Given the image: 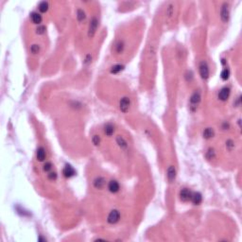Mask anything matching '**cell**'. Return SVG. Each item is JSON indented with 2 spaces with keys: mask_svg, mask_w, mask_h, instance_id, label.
<instances>
[{
  "mask_svg": "<svg viewBox=\"0 0 242 242\" xmlns=\"http://www.w3.org/2000/svg\"><path fill=\"white\" fill-rule=\"evenodd\" d=\"M94 186H95L97 189H103L106 186V179L101 176L97 177L95 180H94Z\"/></svg>",
  "mask_w": 242,
  "mask_h": 242,
  "instance_id": "cell-7",
  "label": "cell"
},
{
  "mask_svg": "<svg viewBox=\"0 0 242 242\" xmlns=\"http://www.w3.org/2000/svg\"><path fill=\"white\" fill-rule=\"evenodd\" d=\"M122 69H123V65H114V66L112 67V69H111V73L116 74V73L120 72Z\"/></svg>",
  "mask_w": 242,
  "mask_h": 242,
  "instance_id": "cell-24",
  "label": "cell"
},
{
  "mask_svg": "<svg viewBox=\"0 0 242 242\" xmlns=\"http://www.w3.org/2000/svg\"><path fill=\"white\" fill-rule=\"evenodd\" d=\"M191 195H192V192L189 189L183 188L180 191V199L183 201H189L191 199Z\"/></svg>",
  "mask_w": 242,
  "mask_h": 242,
  "instance_id": "cell-11",
  "label": "cell"
},
{
  "mask_svg": "<svg viewBox=\"0 0 242 242\" xmlns=\"http://www.w3.org/2000/svg\"><path fill=\"white\" fill-rule=\"evenodd\" d=\"M36 32L38 34H44L45 32V26H39L36 29Z\"/></svg>",
  "mask_w": 242,
  "mask_h": 242,
  "instance_id": "cell-31",
  "label": "cell"
},
{
  "mask_svg": "<svg viewBox=\"0 0 242 242\" xmlns=\"http://www.w3.org/2000/svg\"><path fill=\"white\" fill-rule=\"evenodd\" d=\"M206 156L208 159H214L215 156H216V152H215V150L214 149H209L207 153H206Z\"/></svg>",
  "mask_w": 242,
  "mask_h": 242,
  "instance_id": "cell-27",
  "label": "cell"
},
{
  "mask_svg": "<svg viewBox=\"0 0 242 242\" xmlns=\"http://www.w3.org/2000/svg\"><path fill=\"white\" fill-rule=\"evenodd\" d=\"M48 8H49V4L48 2H45V1L39 3L38 5V10L40 12H46L48 11Z\"/></svg>",
  "mask_w": 242,
  "mask_h": 242,
  "instance_id": "cell-19",
  "label": "cell"
},
{
  "mask_svg": "<svg viewBox=\"0 0 242 242\" xmlns=\"http://www.w3.org/2000/svg\"><path fill=\"white\" fill-rule=\"evenodd\" d=\"M201 92L200 91H195L192 96L190 98V102L192 105H198L201 101Z\"/></svg>",
  "mask_w": 242,
  "mask_h": 242,
  "instance_id": "cell-12",
  "label": "cell"
},
{
  "mask_svg": "<svg viewBox=\"0 0 242 242\" xmlns=\"http://www.w3.org/2000/svg\"><path fill=\"white\" fill-rule=\"evenodd\" d=\"M76 174L75 172V169L71 167V166H69V165H66L64 168V175L66 177V178H70V177H72Z\"/></svg>",
  "mask_w": 242,
  "mask_h": 242,
  "instance_id": "cell-15",
  "label": "cell"
},
{
  "mask_svg": "<svg viewBox=\"0 0 242 242\" xmlns=\"http://www.w3.org/2000/svg\"><path fill=\"white\" fill-rule=\"evenodd\" d=\"M92 142L94 145H96V146H98L99 143H100V137L97 134H95L93 137H92Z\"/></svg>",
  "mask_w": 242,
  "mask_h": 242,
  "instance_id": "cell-29",
  "label": "cell"
},
{
  "mask_svg": "<svg viewBox=\"0 0 242 242\" xmlns=\"http://www.w3.org/2000/svg\"><path fill=\"white\" fill-rule=\"evenodd\" d=\"M36 157H37V160L40 161V162H43L45 157H46V153H45V150L44 149L43 147H40L38 148L37 150V152H36Z\"/></svg>",
  "mask_w": 242,
  "mask_h": 242,
  "instance_id": "cell-13",
  "label": "cell"
},
{
  "mask_svg": "<svg viewBox=\"0 0 242 242\" xmlns=\"http://www.w3.org/2000/svg\"><path fill=\"white\" fill-rule=\"evenodd\" d=\"M48 179L49 180H51V181H55L56 179H57V173L56 172H52V171H50V172H48Z\"/></svg>",
  "mask_w": 242,
  "mask_h": 242,
  "instance_id": "cell-30",
  "label": "cell"
},
{
  "mask_svg": "<svg viewBox=\"0 0 242 242\" xmlns=\"http://www.w3.org/2000/svg\"><path fill=\"white\" fill-rule=\"evenodd\" d=\"M77 18L80 22H82L83 20H85V18H86V15H85V12H84L83 10L79 9L77 11Z\"/></svg>",
  "mask_w": 242,
  "mask_h": 242,
  "instance_id": "cell-21",
  "label": "cell"
},
{
  "mask_svg": "<svg viewBox=\"0 0 242 242\" xmlns=\"http://www.w3.org/2000/svg\"><path fill=\"white\" fill-rule=\"evenodd\" d=\"M176 175H177V171H176V168L175 167L173 166H169L167 170V180L169 183H173L176 179Z\"/></svg>",
  "mask_w": 242,
  "mask_h": 242,
  "instance_id": "cell-6",
  "label": "cell"
},
{
  "mask_svg": "<svg viewBox=\"0 0 242 242\" xmlns=\"http://www.w3.org/2000/svg\"><path fill=\"white\" fill-rule=\"evenodd\" d=\"M173 13H174V8H173V5H172V4H170V5L167 8V12H166V14H167V18L170 19L171 17H172Z\"/></svg>",
  "mask_w": 242,
  "mask_h": 242,
  "instance_id": "cell-22",
  "label": "cell"
},
{
  "mask_svg": "<svg viewBox=\"0 0 242 242\" xmlns=\"http://www.w3.org/2000/svg\"><path fill=\"white\" fill-rule=\"evenodd\" d=\"M52 164L50 162H46L45 165H44V171H45V172H50L51 169H52Z\"/></svg>",
  "mask_w": 242,
  "mask_h": 242,
  "instance_id": "cell-28",
  "label": "cell"
},
{
  "mask_svg": "<svg viewBox=\"0 0 242 242\" xmlns=\"http://www.w3.org/2000/svg\"><path fill=\"white\" fill-rule=\"evenodd\" d=\"M29 50L32 54H38L39 52H40V45H37V44H34V45H32L30 46Z\"/></svg>",
  "mask_w": 242,
  "mask_h": 242,
  "instance_id": "cell-23",
  "label": "cell"
},
{
  "mask_svg": "<svg viewBox=\"0 0 242 242\" xmlns=\"http://www.w3.org/2000/svg\"><path fill=\"white\" fill-rule=\"evenodd\" d=\"M230 18V6L228 3H224L220 9V19L223 23H227Z\"/></svg>",
  "mask_w": 242,
  "mask_h": 242,
  "instance_id": "cell-1",
  "label": "cell"
},
{
  "mask_svg": "<svg viewBox=\"0 0 242 242\" xmlns=\"http://www.w3.org/2000/svg\"><path fill=\"white\" fill-rule=\"evenodd\" d=\"M98 21L97 18L94 17L91 20L90 24H89V28H88V37L89 38H93L94 36H95L97 30H98Z\"/></svg>",
  "mask_w": 242,
  "mask_h": 242,
  "instance_id": "cell-5",
  "label": "cell"
},
{
  "mask_svg": "<svg viewBox=\"0 0 242 242\" xmlns=\"http://www.w3.org/2000/svg\"><path fill=\"white\" fill-rule=\"evenodd\" d=\"M114 126L113 124H107L105 125V127H104V134L107 135V136H112L114 134Z\"/></svg>",
  "mask_w": 242,
  "mask_h": 242,
  "instance_id": "cell-17",
  "label": "cell"
},
{
  "mask_svg": "<svg viewBox=\"0 0 242 242\" xmlns=\"http://www.w3.org/2000/svg\"><path fill=\"white\" fill-rule=\"evenodd\" d=\"M190 201L193 202L194 204H200L201 202V201H202V197H201V193H199V192L192 193Z\"/></svg>",
  "mask_w": 242,
  "mask_h": 242,
  "instance_id": "cell-16",
  "label": "cell"
},
{
  "mask_svg": "<svg viewBox=\"0 0 242 242\" xmlns=\"http://www.w3.org/2000/svg\"><path fill=\"white\" fill-rule=\"evenodd\" d=\"M116 143H118V145L119 146L121 150L125 151V150L128 149V143L121 135H118V137H116Z\"/></svg>",
  "mask_w": 242,
  "mask_h": 242,
  "instance_id": "cell-14",
  "label": "cell"
},
{
  "mask_svg": "<svg viewBox=\"0 0 242 242\" xmlns=\"http://www.w3.org/2000/svg\"><path fill=\"white\" fill-rule=\"evenodd\" d=\"M124 48H125V45L122 41H119L116 43L115 45V51L118 54H121L123 51H124Z\"/></svg>",
  "mask_w": 242,
  "mask_h": 242,
  "instance_id": "cell-20",
  "label": "cell"
},
{
  "mask_svg": "<svg viewBox=\"0 0 242 242\" xmlns=\"http://www.w3.org/2000/svg\"><path fill=\"white\" fill-rule=\"evenodd\" d=\"M202 135H204V137L205 139H211L215 135V131L212 128H206V129H204Z\"/></svg>",
  "mask_w": 242,
  "mask_h": 242,
  "instance_id": "cell-18",
  "label": "cell"
},
{
  "mask_svg": "<svg viewBox=\"0 0 242 242\" xmlns=\"http://www.w3.org/2000/svg\"><path fill=\"white\" fill-rule=\"evenodd\" d=\"M230 93H231V90L229 87H223L220 89V93H218V98L222 101L227 100L230 97Z\"/></svg>",
  "mask_w": 242,
  "mask_h": 242,
  "instance_id": "cell-8",
  "label": "cell"
},
{
  "mask_svg": "<svg viewBox=\"0 0 242 242\" xmlns=\"http://www.w3.org/2000/svg\"><path fill=\"white\" fill-rule=\"evenodd\" d=\"M131 107V99L128 97H124L119 101V109L124 114H127Z\"/></svg>",
  "mask_w": 242,
  "mask_h": 242,
  "instance_id": "cell-3",
  "label": "cell"
},
{
  "mask_svg": "<svg viewBox=\"0 0 242 242\" xmlns=\"http://www.w3.org/2000/svg\"><path fill=\"white\" fill-rule=\"evenodd\" d=\"M119 188H120V186H119V184L118 181H115V180H112L108 183V189L110 192L112 193H118L119 191Z\"/></svg>",
  "mask_w": 242,
  "mask_h": 242,
  "instance_id": "cell-9",
  "label": "cell"
},
{
  "mask_svg": "<svg viewBox=\"0 0 242 242\" xmlns=\"http://www.w3.org/2000/svg\"><path fill=\"white\" fill-rule=\"evenodd\" d=\"M30 20L32 21V23H34V24L39 25V24H41V23H42L43 17H42V15H41L40 12H32L30 13Z\"/></svg>",
  "mask_w": 242,
  "mask_h": 242,
  "instance_id": "cell-10",
  "label": "cell"
},
{
  "mask_svg": "<svg viewBox=\"0 0 242 242\" xmlns=\"http://www.w3.org/2000/svg\"><path fill=\"white\" fill-rule=\"evenodd\" d=\"M199 72L202 80H207L209 78V67L206 61H202L199 65Z\"/></svg>",
  "mask_w": 242,
  "mask_h": 242,
  "instance_id": "cell-2",
  "label": "cell"
},
{
  "mask_svg": "<svg viewBox=\"0 0 242 242\" xmlns=\"http://www.w3.org/2000/svg\"><path fill=\"white\" fill-rule=\"evenodd\" d=\"M226 148H227V150L230 151L234 149V148H235V143H234L233 140L229 139V140L226 141Z\"/></svg>",
  "mask_w": 242,
  "mask_h": 242,
  "instance_id": "cell-26",
  "label": "cell"
},
{
  "mask_svg": "<svg viewBox=\"0 0 242 242\" xmlns=\"http://www.w3.org/2000/svg\"><path fill=\"white\" fill-rule=\"evenodd\" d=\"M229 76H230V71H229V69H224L223 71L221 72V74H220V77H221V79H222L223 81L228 80V79H229Z\"/></svg>",
  "mask_w": 242,
  "mask_h": 242,
  "instance_id": "cell-25",
  "label": "cell"
},
{
  "mask_svg": "<svg viewBox=\"0 0 242 242\" xmlns=\"http://www.w3.org/2000/svg\"><path fill=\"white\" fill-rule=\"evenodd\" d=\"M119 220H120V213L118 210H112V211L109 213L108 217H107V221L110 224L118 223Z\"/></svg>",
  "mask_w": 242,
  "mask_h": 242,
  "instance_id": "cell-4",
  "label": "cell"
}]
</instances>
